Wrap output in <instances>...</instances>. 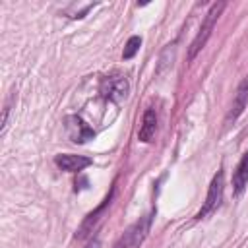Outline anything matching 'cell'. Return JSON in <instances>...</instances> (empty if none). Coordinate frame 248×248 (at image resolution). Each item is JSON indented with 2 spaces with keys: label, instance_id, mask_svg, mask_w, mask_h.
<instances>
[{
  "label": "cell",
  "instance_id": "1",
  "mask_svg": "<svg viewBox=\"0 0 248 248\" xmlns=\"http://www.w3.org/2000/svg\"><path fill=\"white\" fill-rule=\"evenodd\" d=\"M223 10H225V2H215V4L209 6V10H207V14H205V17L202 21V27H200V31L196 33V37H194V41L190 45V54H188L190 60L205 46V43H207V39H209V35H211V31H213V27H215V23H217V19H219Z\"/></svg>",
  "mask_w": 248,
  "mask_h": 248
},
{
  "label": "cell",
  "instance_id": "2",
  "mask_svg": "<svg viewBox=\"0 0 248 248\" xmlns=\"http://www.w3.org/2000/svg\"><path fill=\"white\" fill-rule=\"evenodd\" d=\"M128 91H130V85H128V79L120 74H112V76H107L101 83V93L105 99L108 101H114V103H120L122 99L128 97Z\"/></svg>",
  "mask_w": 248,
  "mask_h": 248
},
{
  "label": "cell",
  "instance_id": "3",
  "mask_svg": "<svg viewBox=\"0 0 248 248\" xmlns=\"http://www.w3.org/2000/svg\"><path fill=\"white\" fill-rule=\"evenodd\" d=\"M223 190H225V176H223V170H219V172L213 176L211 184H209L207 198H205L202 209L196 213V219H202V217L209 215V213L221 203V200H223Z\"/></svg>",
  "mask_w": 248,
  "mask_h": 248
},
{
  "label": "cell",
  "instance_id": "4",
  "mask_svg": "<svg viewBox=\"0 0 248 248\" xmlns=\"http://www.w3.org/2000/svg\"><path fill=\"white\" fill-rule=\"evenodd\" d=\"M112 194H114V190H112V192H110V194H108V196H107V198L101 202V205H99V207H95V209H93V211H91V213H89V215L83 219V223H81V225H79V229L76 231V238H79V240H81V238L89 236V234H91V232L97 229L99 221H101V219H103V215L107 213V207L110 205Z\"/></svg>",
  "mask_w": 248,
  "mask_h": 248
},
{
  "label": "cell",
  "instance_id": "5",
  "mask_svg": "<svg viewBox=\"0 0 248 248\" xmlns=\"http://www.w3.org/2000/svg\"><path fill=\"white\" fill-rule=\"evenodd\" d=\"M246 105H248V76H246V78L238 83V87H236V93H234L232 103H231V107H229V112H227V116H225V124H227V126L232 124V122L244 112Z\"/></svg>",
  "mask_w": 248,
  "mask_h": 248
},
{
  "label": "cell",
  "instance_id": "6",
  "mask_svg": "<svg viewBox=\"0 0 248 248\" xmlns=\"http://www.w3.org/2000/svg\"><path fill=\"white\" fill-rule=\"evenodd\" d=\"M66 132H68L70 140L76 141V143H85L87 140H91L95 136V132L76 114L66 116Z\"/></svg>",
  "mask_w": 248,
  "mask_h": 248
},
{
  "label": "cell",
  "instance_id": "7",
  "mask_svg": "<svg viewBox=\"0 0 248 248\" xmlns=\"http://www.w3.org/2000/svg\"><path fill=\"white\" fill-rule=\"evenodd\" d=\"M54 163L66 170V172H78L91 165V159L85 155H74V153H60L54 157Z\"/></svg>",
  "mask_w": 248,
  "mask_h": 248
},
{
  "label": "cell",
  "instance_id": "8",
  "mask_svg": "<svg viewBox=\"0 0 248 248\" xmlns=\"http://www.w3.org/2000/svg\"><path fill=\"white\" fill-rule=\"evenodd\" d=\"M157 132V112L153 108H147L143 112V118H141V126H140V132H138V138L140 141H151L153 136Z\"/></svg>",
  "mask_w": 248,
  "mask_h": 248
},
{
  "label": "cell",
  "instance_id": "9",
  "mask_svg": "<svg viewBox=\"0 0 248 248\" xmlns=\"http://www.w3.org/2000/svg\"><path fill=\"white\" fill-rule=\"evenodd\" d=\"M149 225H151V215H143L140 221H136L134 227L128 229L132 248H138V246L145 240V236H147V232H149Z\"/></svg>",
  "mask_w": 248,
  "mask_h": 248
},
{
  "label": "cell",
  "instance_id": "10",
  "mask_svg": "<svg viewBox=\"0 0 248 248\" xmlns=\"http://www.w3.org/2000/svg\"><path fill=\"white\" fill-rule=\"evenodd\" d=\"M248 184V151L242 155L240 163L236 165V170L232 174V188H234V194H240Z\"/></svg>",
  "mask_w": 248,
  "mask_h": 248
},
{
  "label": "cell",
  "instance_id": "11",
  "mask_svg": "<svg viewBox=\"0 0 248 248\" xmlns=\"http://www.w3.org/2000/svg\"><path fill=\"white\" fill-rule=\"evenodd\" d=\"M140 46H141V39H140L138 35L130 37V39H128V43H126V46H124L122 58H124V60H130V58H134V56H136V52L140 50Z\"/></svg>",
  "mask_w": 248,
  "mask_h": 248
},
{
  "label": "cell",
  "instance_id": "12",
  "mask_svg": "<svg viewBox=\"0 0 248 248\" xmlns=\"http://www.w3.org/2000/svg\"><path fill=\"white\" fill-rule=\"evenodd\" d=\"M112 248H132V244H130V234H128V231L118 238V242L112 246Z\"/></svg>",
  "mask_w": 248,
  "mask_h": 248
},
{
  "label": "cell",
  "instance_id": "13",
  "mask_svg": "<svg viewBox=\"0 0 248 248\" xmlns=\"http://www.w3.org/2000/svg\"><path fill=\"white\" fill-rule=\"evenodd\" d=\"M85 248H101V240H99V238H91V240L85 244Z\"/></svg>",
  "mask_w": 248,
  "mask_h": 248
}]
</instances>
